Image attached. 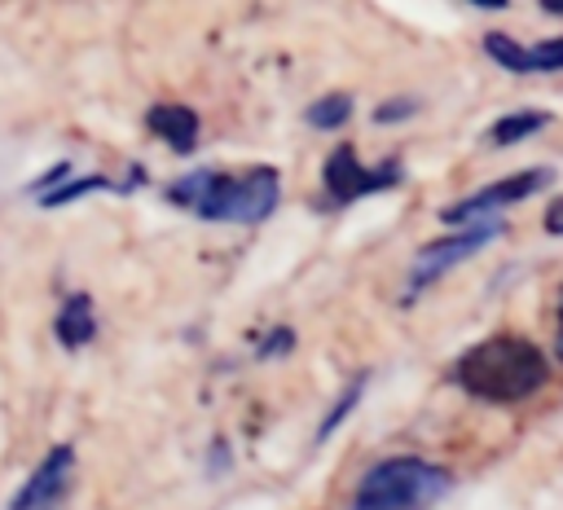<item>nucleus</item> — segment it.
Listing matches in <instances>:
<instances>
[{
	"label": "nucleus",
	"mask_w": 563,
	"mask_h": 510,
	"mask_svg": "<svg viewBox=\"0 0 563 510\" xmlns=\"http://www.w3.org/2000/svg\"><path fill=\"white\" fill-rule=\"evenodd\" d=\"M167 198L176 207H189L202 220H224V224H260L277 198H282V176L277 167H246V171H216L198 167L180 180L167 185Z\"/></svg>",
	"instance_id": "1"
},
{
	"label": "nucleus",
	"mask_w": 563,
	"mask_h": 510,
	"mask_svg": "<svg viewBox=\"0 0 563 510\" xmlns=\"http://www.w3.org/2000/svg\"><path fill=\"white\" fill-rule=\"evenodd\" d=\"M545 352L519 334H488L484 343L466 347L453 365V378L466 396L488 404H515L545 387Z\"/></svg>",
	"instance_id": "2"
},
{
	"label": "nucleus",
	"mask_w": 563,
	"mask_h": 510,
	"mask_svg": "<svg viewBox=\"0 0 563 510\" xmlns=\"http://www.w3.org/2000/svg\"><path fill=\"white\" fill-rule=\"evenodd\" d=\"M449 484V470L427 457H387L361 475L352 510H431Z\"/></svg>",
	"instance_id": "3"
},
{
	"label": "nucleus",
	"mask_w": 563,
	"mask_h": 510,
	"mask_svg": "<svg viewBox=\"0 0 563 510\" xmlns=\"http://www.w3.org/2000/svg\"><path fill=\"white\" fill-rule=\"evenodd\" d=\"M501 233V224L497 220H475V229H462V233H449V237H440V242H427L418 255H413V264H409V295H405V303L422 290V286H431L435 277H444L449 268H457L466 255H475L479 246H488L493 237Z\"/></svg>",
	"instance_id": "4"
},
{
	"label": "nucleus",
	"mask_w": 563,
	"mask_h": 510,
	"mask_svg": "<svg viewBox=\"0 0 563 510\" xmlns=\"http://www.w3.org/2000/svg\"><path fill=\"white\" fill-rule=\"evenodd\" d=\"M396 180H400V163L365 167L352 145H339V149L325 158V167H321V185H325V193H330L334 202H356V198H365V193H383V189H391Z\"/></svg>",
	"instance_id": "5"
},
{
	"label": "nucleus",
	"mask_w": 563,
	"mask_h": 510,
	"mask_svg": "<svg viewBox=\"0 0 563 510\" xmlns=\"http://www.w3.org/2000/svg\"><path fill=\"white\" fill-rule=\"evenodd\" d=\"M550 180H554L550 167H528V171H519V176H506V180H493V185L466 193L462 202L444 207L440 220H444V224H466V220H475V215H484V211H497V207H506V202H523L528 193L545 189Z\"/></svg>",
	"instance_id": "6"
},
{
	"label": "nucleus",
	"mask_w": 563,
	"mask_h": 510,
	"mask_svg": "<svg viewBox=\"0 0 563 510\" xmlns=\"http://www.w3.org/2000/svg\"><path fill=\"white\" fill-rule=\"evenodd\" d=\"M70 470H75V448L70 444H53L44 453V462L31 470V479L13 492L9 510H57L66 484H70Z\"/></svg>",
	"instance_id": "7"
},
{
	"label": "nucleus",
	"mask_w": 563,
	"mask_h": 510,
	"mask_svg": "<svg viewBox=\"0 0 563 510\" xmlns=\"http://www.w3.org/2000/svg\"><path fill=\"white\" fill-rule=\"evenodd\" d=\"M484 53H488L497 66L515 70V75L563 70V35L541 40V44H519V40H510V35H501V31H488V35H484Z\"/></svg>",
	"instance_id": "8"
},
{
	"label": "nucleus",
	"mask_w": 563,
	"mask_h": 510,
	"mask_svg": "<svg viewBox=\"0 0 563 510\" xmlns=\"http://www.w3.org/2000/svg\"><path fill=\"white\" fill-rule=\"evenodd\" d=\"M145 119H150V132H158L176 154H189L198 145V114L189 106H154Z\"/></svg>",
	"instance_id": "9"
},
{
	"label": "nucleus",
	"mask_w": 563,
	"mask_h": 510,
	"mask_svg": "<svg viewBox=\"0 0 563 510\" xmlns=\"http://www.w3.org/2000/svg\"><path fill=\"white\" fill-rule=\"evenodd\" d=\"M53 334H57V343L62 347H84L92 334H97V317H92V299L88 295H66V303H62V312H57V321H53Z\"/></svg>",
	"instance_id": "10"
},
{
	"label": "nucleus",
	"mask_w": 563,
	"mask_h": 510,
	"mask_svg": "<svg viewBox=\"0 0 563 510\" xmlns=\"http://www.w3.org/2000/svg\"><path fill=\"white\" fill-rule=\"evenodd\" d=\"M545 123H550L545 110H515V114H501V119L493 123L488 141H493V145H515V141H523V136L541 132Z\"/></svg>",
	"instance_id": "11"
},
{
	"label": "nucleus",
	"mask_w": 563,
	"mask_h": 510,
	"mask_svg": "<svg viewBox=\"0 0 563 510\" xmlns=\"http://www.w3.org/2000/svg\"><path fill=\"white\" fill-rule=\"evenodd\" d=\"M303 119H308V127L330 132V127H339V123L352 119V97H347V92H325V97H317V101L303 110Z\"/></svg>",
	"instance_id": "12"
},
{
	"label": "nucleus",
	"mask_w": 563,
	"mask_h": 510,
	"mask_svg": "<svg viewBox=\"0 0 563 510\" xmlns=\"http://www.w3.org/2000/svg\"><path fill=\"white\" fill-rule=\"evenodd\" d=\"M365 382H369V374H356V378L347 382V391L339 396V404H334V409L321 418V426H317V440H330V435H334V426H339V422H343V418H347V413L361 404V391H365Z\"/></svg>",
	"instance_id": "13"
},
{
	"label": "nucleus",
	"mask_w": 563,
	"mask_h": 510,
	"mask_svg": "<svg viewBox=\"0 0 563 510\" xmlns=\"http://www.w3.org/2000/svg\"><path fill=\"white\" fill-rule=\"evenodd\" d=\"M92 189H114V180H106V176H84V180H70V185L48 189L40 202H44V207H62V202H70V198H79V193H92ZM114 193H119V189H114Z\"/></svg>",
	"instance_id": "14"
},
{
	"label": "nucleus",
	"mask_w": 563,
	"mask_h": 510,
	"mask_svg": "<svg viewBox=\"0 0 563 510\" xmlns=\"http://www.w3.org/2000/svg\"><path fill=\"white\" fill-rule=\"evenodd\" d=\"M413 110H418L413 97H391V101H383V106L374 110V119H378V123H400V119H409Z\"/></svg>",
	"instance_id": "15"
},
{
	"label": "nucleus",
	"mask_w": 563,
	"mask_h": 510,
	"mask_svg": "<svg viewBox=\"0 0 563 510\" xmlns=\"http://www.w3.org/2000/svg\"><path fill=\"white\" fill-rule=\"evenodd\" d=\"M290 343H295V334H290L286 325H277V330H273L255 352H260V361H273V356H282V352H290Z\"/></svg>",
	"instance_id": "16"
},
{
	"label": "nucleus",
	"mask_w": 563,
	"mask_h": 510,
	"mask_svg": "<svg viewBox=\"0 0 563 510\" xmlns=\"http://www.w3.org/2000/svg\"><path fill=\"white\" fill-rule=\"evenodd\" d=\"M224 462H233V457H229V444H224V440H216V444H211V475H220V470H224Z\"/></svg>",
	"instance_id": "17"
},
{
	"label": "nucleus",
	"mask_w": 563,
	"mask_h": 510,
	"mask_svg": "<svg viewBox=\"0 0 563 510\" xmlns=\"http://www.w3.org/2000/svg\"><path fill=\"white\" fill-rule=\"evenodd\" d=\"M545 229H550V233H559V237H563V198H554V207H550V211H545Z\"/></svg>",
	"instance_id": "18"
},
{
	"label": "nucleus",
	"mask_w": 563,
	"mask_h": 510,
	"mask_svg": "<svg viewBox=\"0 0 563 510\" xmlns=\"http://www.w3.org/2000/svg\"><path fill=\"white\" fill-rule=\"evenodd\" d=\"M541 9L545 13H563V0H541Z\"/></svg>",
	"instance_id": "19"
},
{
	"label": "nucleus",
	"mask_w": 563,
	"mask_h": 510,
	"mask_svg": "<svg viewBox=\"0 0 563 510\" xmlns=\"http://www.w3.org/2000/svg\"><path fill=\"white\" fill-rule=\"evenodd\" d=\"M554 352H559V361H563V317H559V334H554Z\"/></svg>",
	"instance_id": "20"
},
{
	"label": "nucleus",
	"mask_w": 563,
	"mask_h": 510,
	"mask_svg": "<svg viewBox=\"0 0 563 510\" xmlns=\"http://www.w3.org/2000/svg\"><path fill=\"white\" fill-rule=\"evenodd\" d=\"M559 317H563V295H559Z\"/></svg>",
	"instance_id": "21"
}]
</instances>
